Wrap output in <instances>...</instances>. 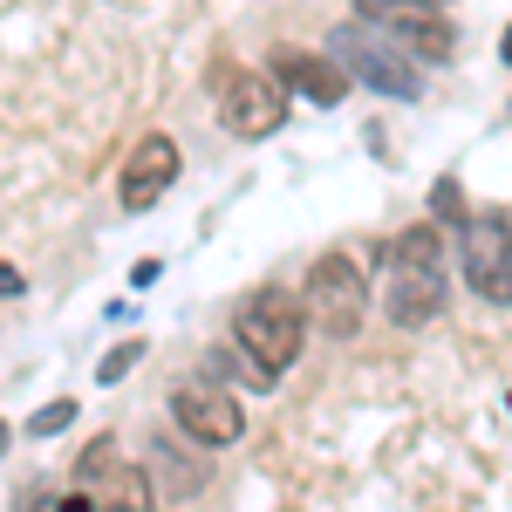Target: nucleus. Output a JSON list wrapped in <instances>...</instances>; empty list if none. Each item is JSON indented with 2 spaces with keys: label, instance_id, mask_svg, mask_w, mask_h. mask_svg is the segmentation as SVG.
I'll return each mask as SVG.
<instances>
[{
  "label": "nucleus",
  "instance_id": "obj_1",
  "mask_svg": "<svg viewBox=\"0 0 512 512\" xmlns=\"http://www.w3.org/2000/svg\"><path fill=\"white\" fill-rule=\"evenodd\" d=\"M233 342L246 355V369L274 390L280 369H294L301 362V342H308V315H301V294H287V287H260V294H246L233 315Z\"/></svg>",
  "mask_w": 512,
  "mask_h": 512
},
{
  "label": "nucleus",
  "instance_id": "obj_2",
  "mask_svg": "<svg viewBox=\"0 0 512 512\" xmlns=\"http://www.w3.org/2000/svg\"><path fill=\"white\" fill-rule=\"evenodd\" d=\"M301 315H308V328L335 335V342H349L355 328H362V315H369V274H362L355 253H321L315 267H308Z\"/></svg>",
  "mask_w": 512,
  "mask_h": 512
},
{
  "label": "nucleus",
  "instance_id": "obj_3",
  "mask_svg": "<svg viewBox=\"0 0 512 512\" xmlns=\"http://www.w3.org/2000/svg\"><path fill=\"white\" fill-rule=\"evenodd\" d=\"M328 41H335V48H328V62H335L349 82H369L376 96H396V103H417V96H424L417 62H410V55H396V48L376 35V28L349 21V28H335Z\"/></svg>",
  "mask_w": 512,
  "mask_h": 512
},
{
  "label": "nucleus",
  "instance_id": "obj_4",
  "mask_svg": "<svg viewBox=\"0 0 512 512\" xmlns=\"http://www.w3.org/2000/svg\"><path fill=\"white\" fill-rule=\"evenodd\" d=\"M171 424L192 444H239L246 437V410H239V396L226 383L185 376V383H171Z\"/></svg>",
  "mask_w": 512,
  "mask_h": 512
},
{
  "label": "nucleus",
  "instance_id": "obj_5",
  "mask_svg": "<svg viewBox=\"0 0 512 512\" xmlns=\"http://www.w3.org/2000/svg\"><path fill=\"white\" fill-rule=\"evenodd\" d=\"M465 287L492 308H512V233L506 219H465Z\"/></svg>",
  "mask_w": 512,
  "mask_h": 512
},
{
  "label": "nucleus",
  "instance_id": "obj_6",
  "mask_svg": "<svg viewBox=\"0 0 512 512\" xmlns=\"http://www.w3.org/2000/svg\"><path fill=\"white\" fill-rule=\"evenodd\" d=\"M219 123H226L233 137H274L280 123H287V96H280L274 76H260V69H233L226 89H219Z\"/></svg>",
  "mask_w": 512,
  "mask_h": 512
},
{
  "label": "nucleus",
  "instance_id": "obj_7",
  "mask_svg": "<svg viewBox=\"0 0 512 512\" xmlns=\"http://www.w3.org/2000/svg\"><path fill=\"white\" fill-rule=\"evenodd\" d=\"M171 185H178V144H171L164 130L137 137V144L123 151V178H117L123 212H151V205H158Z\"/></svg>",
  "mask_w": 512,
  "mask_h": 512
},
{
  "label": "nucleus",
  "instance_id": "obj_8",
  "mask_svg": "<svg viewBox=\"0 0 512 512\" xmlns=\"http://www.w3.org/2000/svg\"><path fill=\"white\" fill-rule=\"evenodd\" d=\"M451 301V280L444 267H410V260H390V287H383V315L396 328H431Z\"/></svg>",
  "mask_w": 512,
  "mask_h": 512
},
{
  "label": "nucleus",
  "instance_id": "obj_9",
  "mask_svg": "<svg viewBox=\"0 0 512 512\" xmlns=\"http://www.w3.org/2000/svg\"><path fill=\"white\" fill-rule=\"evenodd\" d=\"M274 89L280 96H308V103L328 110V103L349 96V76H342L328 55H315V48H287V41H280L274 48Z\"/></svg>",
  "mask_w": 512,
  "mask_h": 512
},
{
  "label": "nucleus",
  "instance_id": "obj_10",
  "mask_svg": "<svg viewBox=\"0 0 512 512\" xmlns=\"http://www.w3.org/2000/svg\"><path fill=\"white\" fill-rule=\"evenodd\" d=\"M396 55H417V62H451L458 55V28L444 21V14H410V21H390L383 28Z\"/></svg>",
  "mask_w": 512,
  "mask_h": 512
},
{
  "label": "nucleus",
  "instance_id": "obj_11",
  "mask_svg": "<svg viewBox=\"0 0 512 512\" xmlns=\"http://www.w3.org/2000/svg\"><path fill=\"white\" fill-rule=\"evenodd\" d=\"M89 512H158V478L144 472V465H117L96 485V506Z\"/></svg>",
  "mask_w": 512,
  "mask_h": 512
},
{
  "label": "nucleus",
  "instance_id": "obj_12",
  "mask_svg": "<svg viewBox=\"0 0 512 512\" xmlns=\"http://www.w3.org/2000/svg\"><path fill=\"white\" fill-rule=\"evenodd\" d=\"M151 478H164V492H171V499H198L212 472H205L198 458H178L171 444H158V472H151Z\"/></svg>",
  "mask_w": 512,
  "mask_h": 512
},
{
  "label": "nucleus",
  "instance_id": "obj_13",
  "mask_svg": "<svg viewBox=\"0 0 512 512\" xmlns=\"http://www.w3.org/2000/svg\"><path fill=\"white\" fill-rule=\"evenodd\" d=\"M451 0H355V21L362 28H390V21H410V14H444Z\"/></svg>",
  "mask_w": 512,
  "mask_h": 512
},
{
  "label": "nucleus",
  "instance_id": "obj_14",
  "mask_svg": "<svg viewBox=\"0 0 512 512\" xmlns=\"http://www.w3.org/2000/svg\"><path fill=\"white\" fill-rule=\"evenodd\" d=\"M117 465H123L117 437H96V444H89V451L76 458V485H82V492H96V485H103V478L117 472Z\"/></svg>",
  "mask_w": 512,
  "mask_h": 512
},
{
  "label": "nucleus",
  "instance_id": "obj_15",
  "mask_svg": "<svg viewBox=\"0 0 512 512\" xmlns=\"http://www.w3.org/2000/svg\"><path fill=\"white\" fill-rule=\"evenodd\" d=\"M396 260H410V267H444V233H437V226L396 233Z\"/></svg>",
  "mask_w": 512,
  "mask_h": 512
},
{
  "label": "nucleus",
  "instance_id": "obj_16",
  "mask_svg": "<svg viewBox=\"0 0 512 512\" xmlns=\"http://www.w3.org/2000/svg\"><path fill=\"white\" fill-rule=\"evenodd\" d=\"M76 417H82V410H76V396H55V403H41V410L28 417V424H21V431H28V437H55V431H69Z\"/></svg>",
  "mask_w": 512,
  "mask_h": 512
},
{
  "label": "nucleus",
  "instance_id": "obj_17",
  "mask_svg": "<svg viewBox=\"0 0 512 512\" xmlns=\"http://www.w3.org/2000/svg\"><path fill=\"white\" fill-rule=\"evenodd\" d=\"M444 219H451V226L472 219V212H465V192H458V178H437V185H431V226H444Z\"/></svg>",
  "mask_w": 512,
  "mask_h": 512
},
{
  "label": "nucleus",
  "instance_id": "obj_18",
  "mask_svg": "<svg viewBox=\"0 0 512 512\" xmlns=\"http://www.w3.org/2000/svg\"><path fill=\"white\" fill-rule=\"evenodd\" d=\"M130 362H144V342H123V349H110L96 376H103V383H123V376H130Z\"/></svg>",
  "mask_w": 512,
  "mask_h": 512
},
{
  "label": "nucleus",
  "instance_id": "obj_19",
  "mask_svg": "<svg viewBox=\"0 0 512 512\" xmlns=\"http://www.w3.org/2000/svg\"><path fill=\"white\" fill-rule=\"evenodd\" d=\"M0 294H21V274L14 267H0Z\"/></svg>",
  "mask_w": 512,
  "mask_h": 512
},
{
  "label": "nucleus",
  "instance_id": "obj_20",
  "mask_svg": "<svg viewBox=\"0 0 512 512\" xmlns=\"http://www.w3.org/2000/svg\"><path fill=\"white\" fill-rule=\"evenodd\" d=\"M499 55H506V62H512V21H506V35H499Z\"/></svg>",
  "mask_w": 512,
  "mask_h": 512
},
{
  "label": "nucleus",
  "instance_id": "obj_21",
  "mask_svg": "<svg viewBox=\"0 0 512 512\" xmlns=\"http://www.w3.org/2000/svg\"><path fill=\"white\" fill-rule=\"evenodd\" d=\"M0 444H7V424H0Z\"/></svg>",
  "mask_w": 512,
  "mask_h": 512
}]
</instances>
